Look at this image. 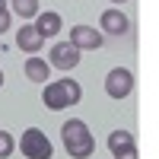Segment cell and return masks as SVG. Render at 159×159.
<instances>
[{"mask_svg":"<svg viewBox=\"0 0 159 159\" xmlns=\"http://www.w3.org/2000/svg\"><path fill=\"white\" fill-rule=\"evenodd\" d=\"M83 99V89H80L76 80H51L42 92V102L48 105L51 111H61V108H70Z\"/></svg>","mask_w":159,"mask_h":159,"instance_id":"obj_2","label":"cell"},{"mask_svg":"<svg viewBox=\"0 0 159 159\" xmlns=\"http://www.w3.org/2000/svg\"><path fill=\"white\" fill-rule=\"evenodd\" d=\"M115 159H137V150L130 147V150H121V153H115Z\"/></svg>","mask_w":159,"mask_h":159,"instance_id":"obj_15","label":"cell"},{"mask_svg":"<svg viewBox=\"0 0 159 159\" xmlns=\"http://www.w3.org/2000/svg\"><path fill=\"white\" fill-rule=\"evenodd\" d=\"M48 64H51V67H57V70H73L76 64H80V51H76L70 42H57L54 48H51Z\"/></svg>","mask_w":159,"mask_h":159,"instance_id":"obj_6","label":"cell"},{"mask_svg":"<svg viewBox=\"0 0 159 159\" xmlns=\"http://www.w3.org/2000/svg\"><path fill=\"white\" fill-rule=\"evenodd\" d=\"M13 147H16V140H13L7 130H0V159H7V156L13 153Z\"/></svg>","mask_w":159,"mask_h":159,"instance_id":"obj_13","label":"cell"},{"mask_svg":"<svg viewBox=\"0 0 159 159\" xmlns=\"http://www.w3.org/2000/svg\"><path fill=\"white\" fill-rule=\"evenodd\" d=\"M130 147H134V134H130V130H111V134H108V150H111V156L121 153V150H130Z\"/></svg>","mask_w":159,"mask_h":159,"instance_id":"obj_11","label":"cell"},{"mask_svg":"<svg viewBox=\"0 0 159 159\" xmlns=\"http://www.w3.org/2000/svg\"><path fill=\"white\" fill-rule=\"evenodd\" d=\"M105 92H108L111 99H127L130 92H134V73L124 70V67L108 70V76H105Z\"/></svg>","mask_w":159,"mask_h":159,"instance_id":"obj_4","label":"cell"},{"mask_svg":"<svg viewBox=\"0 0 159 159\" xmlns=\"http://www.w3.org/2000/svg\"><path fill=\"white\" fill-rule=\"evenodd\" d=\"M10 3H13V10H16L19 19H35L38 13H42L38 10V0H10Z\"/></svg>","mask_w":159,"mask_h":159,"instance_id":"obj_12","label":"cell"},{"mask_svg":"<svg viewBox=\"0 0 159 159\" xmlns=\"http://www.w3.org/2000/svg\"><path fill=\"white\" fill-rule=\"evenodd\" d=\"M0 7H7V0H0Z\"/></svg>","mask_w":159,"mask_h":159,"instance_id":"obj_18","label":"cell"},{"mask_svg":"<svg viewBox=\"0 0 159 159\" xmlns=\"http://www.w3.org/2000/svg\"><path fill=\"white\" fill-rule=\"evenodd\" d=\"M25 76H29L32 80V83H45V80H51V64L48 61H42V57H29V61H25Z\"/></svg>","mask_w":159,"mask_h":159,"instance_id":"obj_10","label":"cell"},{"mask_svg":"<svg viewBox=\"0 0 159 159\" xmlns=\"http://www.w3.org/2000/svg\"><path fill=\"white\" fill-rule=\"evenodd\" d=\"M70 45L76 51H96V48H102V32L92 29V25H73L70 29Z\"/></svg>","mask_w":159,"mask_h":159,"instance_id":"obj_5","label":"cell"},{"mask_svg":"<svg viewBox=\"0 0 159 159\" xmlns=\"http://www.w3.org/2000/svg\"><path fill=\"white\" fill-rule=\"evenodd\" d=\"M0 86H3V70H0Z\"/></svg>","mask_w":159,"mask_h":159,"instance_id":"obj_16","label":"cell"},{"mask_svg":"<svg viewBox=\"0 0 159 159\" xmlns=\"http://www.w3.org/2000/svg\"><path fill=\"white\" fill-rule=\"evenodd\" d=\"M111 3H127V0H111Z\"/></svg>","mask_w":159,"mask_h":159,"instance_id":"obj_17","label":"cell"},{"mask_svg":"<svg viewBox=\"0 0 159 159\" xmlns=\"http://www.w3.org/2000/svg\"><path fill=\"white\" fill-rule=\"evenodd\" d=\"M7 29H10V10H7V7H0V35H3Z\"/></svg>","mask_w":159,"mask_h":159,"instance_id":"obj_14","label":"cell"},{"mask_svg":"<svg viewBox=\"0 0 159 159\" xmlns=\"http://www.w3.org/2000/svg\"><path fill=\"white\" fill-rule=\"evenodd\" d=\"M61 25H64V22H61V16H57L54 10H45V13H38V16H35V29H38V35H42V38L57 35Z\"/></svg>","mask_w":159,"mask_h":159,"instance_id":"obj_9","label":"cell"},{"mask_svg":"<svg viewBox=\"0 0 159 159\" xmlns=\"http://www.w3.org/2000/svg\"><path fill=\"white\" fill-rule=\"evenodd\" d=\"M61 137H64V150H67V156H73V159H86V156L96 153V137L89 134L86 121H80V118L64 121Z\"/></svg>","mask_w":159,"mask_h":159,"instance_id":"obj_1","label":"cell"},{"mask_svg":"<svg viewBox=\"0 0 159 159\" xmlns=\"http://www.w3.org/2000/svg\"><path fill=\"white\" fill-rule=\"evenodd\" d=\"M19 150L25 159H51L54 156V147H51V140L45 130H38V127H29V130H22V137H19Z\"/></svg>","mask_w":159,"mask_h":159,"instance_id":"obj_3","label":"cell"},{"mask_svg":"<svg viewBox=\"0 0 159 159\" xmlns=\"http://www.w3.org/2000/svg\"><path fill=\"white\" fill-rule=\"evenodd\" d=\"M16 45H19V51H25V54H38V51H42V45H45V38L38 35L35 25H19Z\"/></svg>","mask_w":159,"mask_h":159,"instance_id":"obj_8","label":"cell"},{"mask_svg":"<svg viewBox=\"0 0 159 159\" xmlns=\"http://www.w3.org/2000/svg\"><path fill=\"white\" fill-rule=\"evenodd\" d=\"M99 29H102V32H108V35H127L130 19L124 16L121 10H105V13H102V19H99Z\"/></svg>","mask_w":159,"mask_h":159,"instance_id":"obj_7","label":"cell"}]
</instances>
